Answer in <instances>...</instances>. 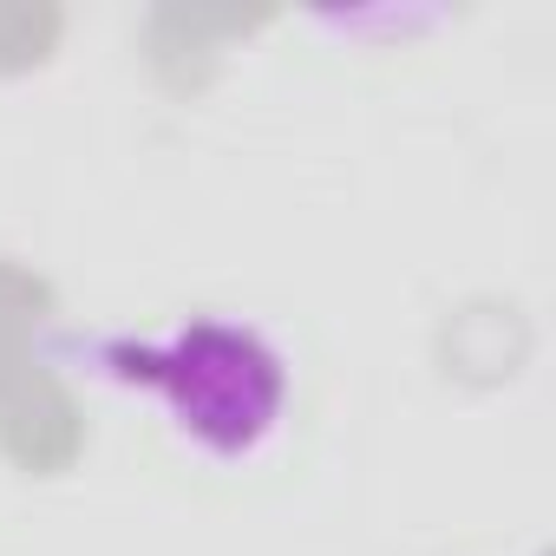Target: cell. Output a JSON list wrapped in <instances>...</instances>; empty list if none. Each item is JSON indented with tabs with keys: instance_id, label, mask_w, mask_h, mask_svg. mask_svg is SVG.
<instances>
[{
	"instance_id": "obj_1",
	"label": "cell",
	"mask_w": 556,
	"mask_h": 556,
	"mask_svg": "<svg viewBox=\"0 0 556 556\" xmlns=\"http://www.w3.org/2000/svg\"><path fill=\"white\" fill-rule=\"evenodd\" d=\"M73 354L92 380L151 400L164 426L216 465H242L282 432L295 387L275 334L236 315H190L164 334H92Z\"/></svg>"
}]
</instances>
